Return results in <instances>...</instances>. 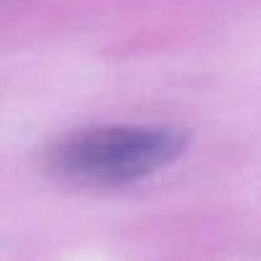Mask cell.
<instances>
[{
	"label": "cell",
	"instance_id": "6da1fadb",
	"mask_svg": "<svg viewBox=\"0 0 261 261\" xmlns=\"http://www.w3.org/2000/svg\"><path fill=\"white\" fill-rule=\"evenodd\" d=\"M187 146V136L164 125H95L59 139L46 169L72 185L118 187L156 174Z\"/></svg>",
	"mask_w": 261,
	"mask_h": 261
}]
</instances>
